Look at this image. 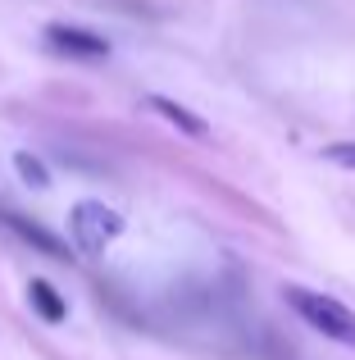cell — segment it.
I'll use <instances>...</instances> for the list:
<instances>
[{
    "instance_id": "obj_7",
    "label": "cell",
    "mask_w": 355,
    "mask_h": 360,
    "mask_svg": "<svg viewBox=\"0 0 355 360\" xmlns=\"http://www.w3.org/2000/svg\"><path fill=\"white\" fill-rule=\"evenodd\" d=\"M14 174L23 178V183H32V187H51V169H46L32 150H14Z\"/></svg>"
},
{
    "instance_id": "obj_8",
    "label": "cell",
    "mask_w": 355,
    "mask_h": 360,
    "mask_svg": "<svg viewBox=\"0 0 355 360\" xmlns=\"http://www.w3.org/2000/svg\"><path fill=\"white\" fill-rule=\"evenodd\" d=\"M323 155H328L337 169H351L355 174V141H333V146H323Z\"/></svg>"
},
{
    "instance_id": "obj_2",
    "label": "cell",
    "mask_w": 355,
    "mask_h": 360,
    "mask_svg": "<svg viewBox=\"0 0 355 360\" xmlns=\"http://www.w3.org/2000/svg\"><path fill=\"white\" fill-rule=\"evenodd\" d=\"M69 233H73V246H78L82 255H100L123 233V214L109 210L105 201H78L69 210Z\"/></svg>"
},
{
    "instance_id": "obj_4",
    "label": "cell",
    "mask_w": 355,
    "mask_h": 360,
    "mask_svg": "<svg viewBox=\"0 0 355 360\" xmlns=\"http://www.w3.org/2000/svg\"><path fill=\"white\" fill-rule=\"evenodd\" d=\"M0 224H5L9 233H18L27 246H36L41 255H51V260H73V246H64L55 233H46L41 224H32L27 214H18V210H0Z\"/></svg>"
},
{
    "instance_id": "obj_3",
    "label": "cell",
    "mask_w": 355,
    "mask_h": 360,
    "mask_svg": "<svg viewBox=\"0 0 355 360\" xmlns=\"http://www.w3.org/2000/svg\"><path fill=\"white\" fill-rule=\"evenodd\" d=\"M46 46L55 55H69V60H109V41L91 27L78 23H51L46 27Z\"/></svg>"
},
{
    "instance_id": "obj_6",
    "label": "cell",
    "mask_w": 355,
    "mask_h": 360,
    "mask_svg": "<svg viewBox=\"0 0 355 360\" xmlns=\"http://www.w3.org/2000/svg\"><path fill=\"white\" fill-rule=\"evenodd\" d=\"M151 110H155V115H160L164 123H173L178 132H187V137H210V123H205L201 115H192L187 105L169 101V96H151Z\"/></svg>"
},
{
    "instance_id": "obj_5",
    "label": "cell",
    "mask_w": 355,
    "mask_h": 360,
    "mask_svg": "<svg viewBox=\"0 0 355 360\" xmlns=\"http://www.w3.org/2000/svg\"><path fill=\"white\" fill-rule=\"evenodd\" d=\"M27 306H32L46 324H64V319H69V301H64L46 278H32V283H27Z\"/></svg>"
},
{
    "instance_id": "obj_1",
    "label": "cell",
    "mask_w": 355,
    "mask_h": 360,
    "mask_svg": "<svg viewBox=\"0 0 355 360\" xmlns=\"http://www.w3.org/2000/svg\"><path fill=\"white\" fill-rule=\"evenodd\" d=\"M287 306H292L314 333H323L328 342H342V347L355 352V315L342 301L323 297V292H310V288H287Z\"/></svg>"
}]
</instances>
